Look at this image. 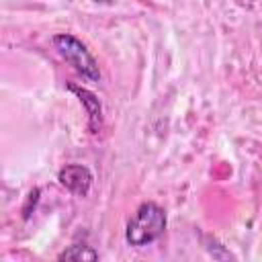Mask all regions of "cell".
I'll return each mask as SVG.
<instances>
[{
  "label": "cell",
  "mask_w": 262,
  "mask_h": 262,
  "mask_svg": "<svg viewBox=\"0 0 262 262\" xmlns=\"http://www.w3.org/2000/svg\"><path fill=\"white\" fill-rule=\"evenodd\" d=\"M92 2H96V4H104V6H111V4H115L117 0H92Z\"/></svg>",
  "instance_id": "52a82bcc"
},
{
  "label": "cell",
  "mask_w": 262,
  "mask_h": 262,
  "mask_svg": "<svg viewBox=\"0 0 262 262\" xmlns=\"http://www.w3.org/2000/svg\"><path fill=\"white\" fill-rule=\"evenodd\" d=\"M68 90L74 92L78 96V100L82 102V106L86 108V115H88V131L92 135H98L100 129H102V104L96 98V94L90 92L88 88L78 86V84H68Z\"/></svg>",
  "instance_id": "277c9868"
},
{
  "label": "cell",
  "mask_w": 262,
  "mask_h": 262,
  "mask_svg": "<svg viewBox=\"0 0 262 262\" xmlns=\"http://www.w3.org/2000/svg\"><path fill=\"white\" fill-rule=\"evenodd\" d=\"M98 258H100L98 252L88 244H72L61 254H57V260H76V262H94Z\"/></svg>",
  "instance_id": "5b68a950"
},
{
  "label": "cell",
  "mask_w": 262,
  "mask_h": 262,
  "mask_svg": "<svg viewBox=\"0 0 262 262\" xmlns=\"http://www.w3.org/2000/svg\"><path fill=\"white\" fill-rule=\"evenodd\" d=\"M166 211L156 203H143L129 217L125 225V242L133 248H143L154 244L166 231Z\"/></svg>",
  "instance_id": "6da1fadb"
},
{
  "label": "cell",
  "mask_w": 262,
  "mask_h": 262,
  "mask_svg": "<svg viewBox=\"0 0 262 262\" xmlns=\"http://www.w3.org/2000/svg\"><path fill=\"white\" fill-rule=\"evenodd\" d=\"M53 45L57 53L88 82H100V68L94 55L88 51V47L70 33H59L53 37Z\"/></svg>",
  "instance_id": "7a4b0ae2"
},
{
  "label": "cell",
  "mask_w": 262,
  "mask_h": 262,
  "mask_svg": "<svg viewBox=\"0 0 262 262\" xmlns=\"http://www.w3.org/2000/svg\"><path fill=\"white\" fill-rule=\"evenodd\" d=\"M205 239V248L209 250V254L213 256V258H217V260H229V258H233V254L231 252H227L215 237H211V235H205L203 237Z\"/></svg>",
  "instance_id": "8992f818"
},
{
  "label": "cell",
  "mask_w": 262,
  "mask_h": 262,
  "mask_svg": "<svg viewBox=\"0 0 262 262\" xmlns=\"http://www.w3.org/2000/svg\"><path fill=\"white\" fill-rule=\"evenodd\" d=\"M59 184L76 196H86L92 188V172L82 164H68L57 172Z\"/></svg>",
  "instance_id": "3957f363"
}]
</instances>
